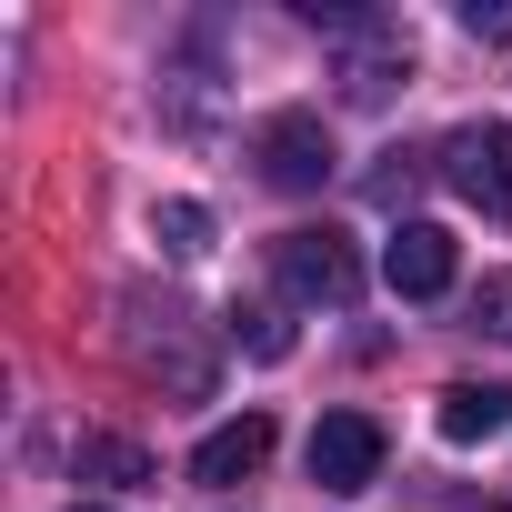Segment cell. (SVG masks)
I'll list each match as a JSON object with an SVG mask.
<instances>
[{"instance_id":"7c38bea8","label":"cell","mask_w":512,"mask_h":512,"mask_svg":"<svg viewBox=\"0 0 512 512\" xmlns=\"http://www.w3.org/2000/svg\"><path fill=\"white\" fill-rule=\"evenodd\" d=\"M472 332L512 342V272H482V282H472Z\"/></svg>"},{"instance_id":"30bf717a","label":"cell","mask_w":512,"mask_h":512,"mask_svg":"<svg viewBox=\"0 0 512 512\" xmlns=\"http://www.w3.org/2000/svg\"><path fill=\"white\" fill-rule=\"evenodd\" d=\"M71 472H81V482H111V492L161 482V462H151L141 442H121V432H81V442H71Z\"/></svg>"},{"instance_id":"ba28073f","label":"cell","mask_w":512,"mask_h":512,"mask_svg":"<svg viewBox=\"0 0 512 512\" xmlns=\"http://www.w3.org/2000/svg\"><path fill=\"white\" fill-rule=\"evenodd\" d=\"M272 462V412H241V422H221L201 452H191V482H211V492H231V482H251Z\"/></svg>"},{"instance_id":"2e32d148","label":"cell","mask_w":512,"mask_h":512,"mask_svg":"<svg viewBox=\"0 0 512 512\" xmlns=\"http://www.w3.org/2000/svg\"><path fill=\"white\" fill-rule=\"evenodd\" d=\"M482 512H512V502H482Z\"/></svg>"},{"instance_id":"9a60e30c","label":"cell","mask_w":512,"mask_h":512,"mask_svg":"<svg viewBox=\"0 0 512 512\" xmlns=\"http://www.w3.org/2000/svg\"><path fill=\"white\" fill-rule=\"evenodd\" d=\"M462 31L472 41H512V0H462Z\"/></svg>"},{"instance_id":"277c9868","label":"cell","mask_w":512,"mask_h":512,"mask_svg":"<svg viewBox=\"0 0 512 512\" xmlns=\"http://www.w3.org/2000/svg\"><path fill=\"white\" fill-rule=\"evenodd\" d=\"M251 161H262L272 191H322V181H332V131H322V111H272L262 131H251Z\"/></svg>"},{"instance_id":"3957f363","label":"cell","mask_w":512,"mask_h":512,"mask_svg":"<svg viewBox=\"0 0 512 512\" xmlns=\"http://www.w3.org/2000/svg\"><path fill=\"white\" fill-rule=\"evenodd\" d=\"M442 181H452L472 211L512 221V121H472V131H452V141H442Z\"/></svg>"},{"instance_id":"9c48e42d","label":"cell","mask_w":512,"mask_h":512,"mask_svg":"<svg viewBox=\"0 0 512 512\" xmlns=\"http://www.w3.org/2000/svg\"><path fill=\"white\" fill-rule=\"evenodd\" d=\"M432 422H442V442H502L512 432V392L502 382H452Z\"/></svg>"},{"instance_id":"6da1fadb","label":"cell","mask_w":512,"mask_h":512,"mask_svg":"<svg viewBox=\"0 0 512 512\" xmlns=\"http://www.w3.org/2000/svg\"><path fill=\"white\" fill-rule=\"evenodd\" d=\"M121 312H131V362H141V382H161L171 402H211V342H201V322H191L181 302H151V292H131Z\"/></svg>"},{"instance_id":"7a4b0ae2","label":"cell","mask_w":512,"mask_h":512,"mask_svg":"<svg viewBox=\"0 0 512 512\" xmlns=\"http://www.w3.org/2000/svg\"><path fill=\"white\" fill-rule=\"evenodd\" d=\"M272 282H282L292 302H312V312H342V302L362 292V251H352L332 221L282 231V241H272Z\"/></svg>"},{"instance_id":"e0dca14e","label":"cell","mask_w":512,"mask_h":512,"mask_svg":"<svg viewBox=\"0 0 512 512\" xmlns=\"http://www.w3.org/2000/svg\"><path fill=\"white\" fill-rule=\"evenodd\" d=\"M81 512H91V502H81Z\"/></svg>"},{"instance_id":"4fadbf2b","label":"cell","mask_w":512,"mask_h":512,"mask_svg":"<svg viewBox=\"0 0 512 512\" xmlns=\"http://www.w3.org/2000/svg\"><path fill=\"white\" fill-rule=\"evenodd\" d=\"M231 332H241L251 352H262V362H282V352H292V332H282V312H231Z\"/></svg>"},{"instance_id":"5bb4252c","label":"cell","mask_w":512,"mask_h":512,"mask_svg":"<svg viewBox=\"0 0 512 512\" xmlns=\"http://www.w3.org/2000/svg\"><path fill=\"white\" fill-rule=\"evenodd\" d=\"M412 181H422V151H382V171H372V201H412Z\"/></svg>"},{"instance_id":"52a82bcc","label":"cell","mask_w":512,"mask_h":512,"mask_svg":"<svg viewBox=\"0 0 512 512\" xmlns=\"http://www.w3.org/2000/svg\"><path fill=\"white\" fill-rule=\"evenodd\" d=\"M392 81H412V41L392 31V21H362L352 31V61H342V101H392Z\"/></svg>"},{"instance_id":"8fae6325","label":"cell","mask_w":512,"mask_h":512,"mask_svg":"<svg viewBox=\"0 0 512 512\" xmlns=\"http://www.w3.org/2000/svg\"><path fill=\"white\" fill-rule=\"evenodd\" d=\"M151 231H161L171 251H211V211H201V201H161V211H151Z\"/></svg>"},{"instance_id":"8992f818","label":"cell","mask_w":512,"mask_h":512,"mask_svg":"<svg viewBox=\"0 0 512 512\" xmlns=\"http://www.w3.org/2000/svg\"><path fill=\"white\" fill-rule=\"evenodd\" d=\"M452 272H462V251H452V231H442V221H402V231H392V251H382V282H392L402 302H442V292H452Z\"/></svg>"},{"instance_id":"5b68a950","label":"cell","mask_w":512,"mask_h":512,"mask_svg":"<svg viewBox=\"0 0 512 512\" xmlns=\"http://www.w3.org/2000/svg\"><path fill=\"white\" fill-rule=\"evenodd\" d=\"M382 422L372 412H322L312 422V482L322 492H362V482H382Z\"/></svg>"}]
</instances>
